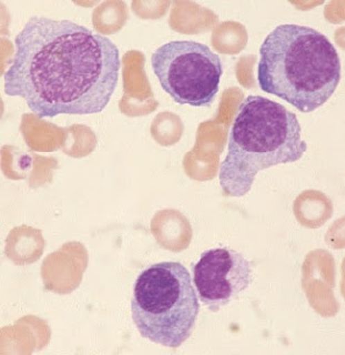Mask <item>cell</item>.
<instances>
[{"label":"cell","mask_w":345,"mask_h":355,"mask_svg":"<svg viewBox=\"0 0 345 355\" xmlns=\"http://www.w3.org/2000/svg\"><path fill=\"white\" fill-rule=\"evenodd\" d=\"M252 263L229 248L206 250L193 266V284L200 301L212 312L233 302L252 283Z\"/></svg>","instance_id":"8992f818"},{"label":"cell","mask_w":345,"mask_h":355,"mask_svg":"<svg viewBox=\"0 0 345 355\" xmlns=\"http://www.w3.org/2000/svg\"><path fill=\"white\" fill-rule=\"evenodd\" d=\"M308 150L297 114L281 103L249 96L240 105L229 135L219 182L229 197L242 198L262 170L301 160Z\"/></svg>","instance_id":"3957f363"},{"label":"cell","mask_w":345,"mask_h":355,"mask_svg":"<svg viewBox=\"0 0 345 355\" xmlns=\"http://www.w3.org/2000/svg\"><path fill=\"white\" fill-rule=\"evenodd\" d=\"M258 81L262 92L281 98L301 112L322 107L339 86L341 61L330 42L315 28L280 25L260 48Z\"/></svg>","instance_id":"7a4b0ae2"},{"label":"cell","mask_w":345,"mask_h":355,"mask_svg":"<svg viewBox=\"0 0 345 355\" xmlns=\"http://www.w3.org/2000/svg\"><path fill=\"white\" fill-rule=\"evenodd\" d=\"M120 53L108 37L69 19L33 16L15 38L3 90L40 119L99 114L119 80Z\"/></svg>","instance_id":"6da1fadb"},{"label":"cell","mask_w":345,"mask_h":355,"mask_svg":"<svg viewBox=\"0 0 345 355\" xmlns=\"http://www.w3.org/2000/svg\"><path fill=\"white\" fill-rule=\"evenodd\" d=\"M151 64L162 89L179 105L199 108L215 101L223 66L206 44L193 40L167 42L152 53Z\"/></svg>","instance_id":"5b68a950"},{"label":"cell","mask_w":345,"mask_h":355,"mask_svg":"<svg viewBox=\"0 0 345 355\" xmlns=\"http://www.w3.org/2000/svg\"><path fill=\"white\" fill-rule=\"evenodd\" d=\"M200 312L191 275L180 262L152 264L138 275L131 318L142 338L177 349L193 334Z\"/></svg>","instance_id":"277c9868"}]
</instances>
